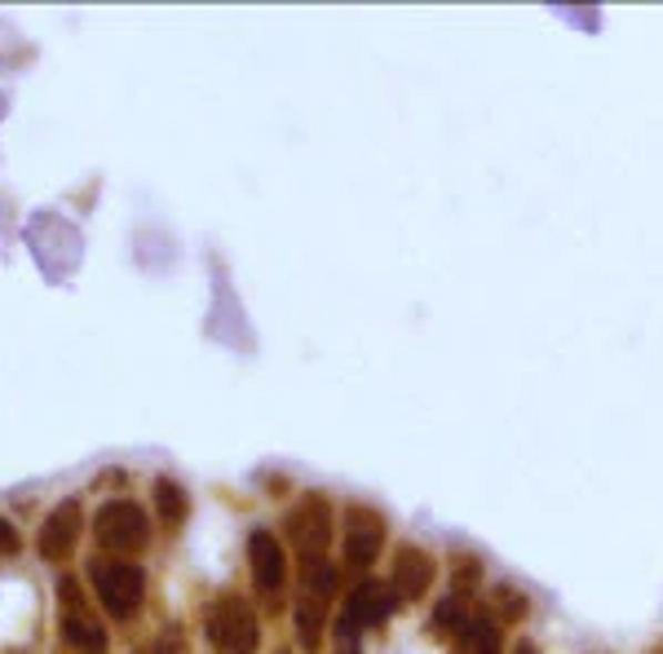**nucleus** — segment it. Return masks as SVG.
Listing matches in <instances>:
<instances>
[{
	"mask_svg": "<svg viewBox=\"0 0 663 654\" xmlns=\"http://www.w3.org/2000/svg\"><path fill=\"white\" fill-rule=\"evenodd\" d=\"M376 654H447V651H442L416 620H394L389 633L380 637Z\"/></svg>",
	"mask_w": 663,
	"mask_h": 654,
	"instance_id": "f257e3e1",
	"label": "nucleus"
}]
</instances>
